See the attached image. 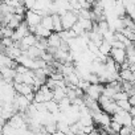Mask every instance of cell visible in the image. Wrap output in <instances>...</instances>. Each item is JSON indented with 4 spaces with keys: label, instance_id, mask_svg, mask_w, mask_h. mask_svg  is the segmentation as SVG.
Segmentation results:
<instances>
[{
    "label": "cell",
    "instance_id": "obj_13",
    "mask_svg": "<svg viewBox=\"0 0 135 135\" xmlns=\"http://www.w3.org/2000/svg\"><path fill=\"white\" fill-rule=\"evenodd\" d=\"M119 80H120V81L132 82V81H134V76H132V73H131L130 69H120V70H119Z\"/></svg>",
    "mask_w": 135,
    "mask_h": 135
},
{
    "label": "cell",
    "instance_id": "obj_8",
    "mask_svg": "<svg viewBox=\"0 0 135 135\" xmlns=\"http://www.w3.org/2000/svg\"><path fill=\"white\" fill-rule=\"evenodd\" d=\"M46 42H48V48H56V49H58L60 45H61V42H62V40H61V37H60V35L57 32H52L50 36L46 38Z\"/></svg>",
    "mask_w": 135,
    "mask_h": 135
},
{
    "label": "cell",
    "instance_id": "obj_5",
    "mask_svg": "<svg viewBox=\"0 0 135 135\" xmlns=\"http://www.w3.org/2000/svg\"><path fill=\"white\" fill-rule=\"evenodd\" d=\"M110 57L120 66L123 62L127 61V54H126V49L122 48H113L110 52Z\"/></svg>",
    "mask_w": 135,
    "mask_h": 135
},
{
    "label": "cell",
    "instance_id": "obj_15",
    "mask_svg": "<svg viewBox=\"0 0 135 135\" xmlns=\"http://www.w3.org/2000/svg\"><path fill=\"white\" fill-rule=\"evenodd\" d=\"M111 49H113V46H111V44L110 42H107V41H102V44L99 45V53L101 54H103V56H110V52H111Z\"/></svg>",
    "mask_w": 135,
    "mask_h": 135
},
{
    "label": "cell",
    "instance_id": "obj_16",
    "mask_svg": "<svg viewBox=\"0 0 135 135\" xmlns=\"http://www.w3.org/2000/svg\"><path fill=\"white\" fill-rule=\"evenodd\" d=\"M45 106H46V110L50 113V114H56V113H60V107H58V103L56 101H48L45 102Z\"/></svg>",
    "mask_w": 135,
    "mask_h": 135
},
{
    "label": "cell",
    "instance_id": "obj_7",
    "mask_svg": "<svg viewBox=\"0 0 135 135\" xmlns=\"http://www.w3.org/2000/svg\"><path fill=\"white\" fill-rule=\"evenodd\" d=\"M0 73H2L3 78H4L7 82H9V84H13V82H15V76H16L15 68L3 66V68H0Z\"/></svg>",
    "mask_w": 135,
    "mask_h": 135
},
{
    "label": "cell",
    "instance_id": "obj_2",
    "mask_svg": "<svg viewBox=\"0 0 135 135\" xmlns=\"http://www.w3.org/2000/svg\"><path fill=\"white\" fill-rule=\"evenodd\" d=\"M103 86L102 84H90V86L85 90V95L91 98V99H95L98 101L99 97L102 95V91H103Z\"/></svg>",
    "mask_w": 135,
    "mask_h": 135
},
{
    "label": "cell",
    "instance_id": "obj_20",
    "mask_svg": "<svg viewBox=\"0 0 135 135\" xmlns=\"http://www.w3.org/2000/svg\"><path fill=\"white\" fill-rule=\"evenodd\" d=\"M128 102H130V105H131L132 107H135V93L130 95V98H128Z\"/></svg>",
    "mask_w": 135,
    "mask_h": 135
},
{
    "label": "cell",
    "instance_id": "obj_3",
    "mask_svg": "<svg viewBox=\"0 0 135 135\" xmlns=\"http://www.w3.org/2000/svg\"><path fill=\"white\" fill-rule=\"evenodd\" d=\"M41 19L42 17L36 11H33V9H28L25 12V16H24V21L28 24V27H37V25H40L41 24Z\"/></svg>",
    "mask_w": 135,
    "mask_h": 135
},
{
    "label": "cell",
    "instance_id": "obj_22",
    "mask_svg": "<svg viewBox=\"0 0 135 135\" xmlns=\"http://www.w3.org/2000/svg\"><path fill=\"white\" fill-rule=\"evenodd\" d=\"M0 15H3V3H0Z\"/></svg>",
    "mask_w": 135,
    "mask_h": 135
},
{
    "label": "cell",
    "instance_id": "obj_12",
    "mask_svg": "<svg viewBox=\"0 0 135 135\" xmlns=\"http://www.w3.org/2000/svg\"><path fill=\"white\" fill-rule=\"evenodd\" d=\"M52 19H53V32L60 33L61 31H64L62 23H61V16L58 13H53L52 15Z\"/></svg>",
    "mask_w": 135,
    "mask_h": 135
},
{
    "label": "cell",
    "instance_id": "obj_9",
    "mask_svg": "<svg viewBox=\"0 0 135 135\" xmlns=\"http://www.w3.org/2000/svg\"><path fill=\"white\" fill-rule=\"evenodd\" d=\"M23 21H24V16H23V15L13 13L12 17H11V20H9V23L7 24V27H9V28H12V29L15 31V29H16Z\"/></svg>",
    "mask_w": 135,
    "mask_h": 135
},
{
    "label": "cell",
    "instance_id": "obj_23",
    "mask_svg": "<svg viewBox=\"0 0 135 135\" xmlns=\"http://www.w3.org/2000/svg\"><path fill=\"white\" fill-rule=\"evenodd\" d=\"M53 2H57V0H53Z\"/></svg>",
    "mask_w": 135,
    "mask_h": 135
},
{
    "label": "cell",
    "instance_id": "obj_21",
    "mask_svg": "<svg viewBox=\"0 0 135 135\" xmlns=\"http://www.w3.org/2000/svg\"><path fill=\"white\" fill-rule=\"evenodd\" d=\"M53 135H68V134H66V132H64V131H60V130H57V131H56Z\"/></svg>",
    "mask_w": 135,
    "mask_h": 135
},
{
    "label": "cell",
    "instance_id": "obj_19",
    "mask_svg": "<svg viewBox=\"0 0 135 135\" xmlns=\"http://www.w3.org/2000/svg\"><path fill=\"white\" fill-rule=\"evenodd\" d=\"M128 98H130L128 93H126V91H123V90L118 91V93L114 95V101H122V99H128Z\"/></svg>",
    "mask_w": 135,
    "mask_h": 135
},
{
    "label": "cell",
    "instance_id": "obj_14",
    "mask_svg": "<svg viewBox=\"0 0 135 135\" xmlns=\"http://www.w3.org/2000/svg\"><path fill=\"white\" fill-rule=\"evenodd\" d=\"M41 25L49 31L53 32V19H52V15H46V16H42L41 19Z\"/></svg>",
    "mask_w": 135,
    "mask_h": 135
},
{
    "label": "cell",
    "instance_id": "obj_11",
    "mask_svg": "<svg viewBox=\"0 0 135 135\" xmlns=\"http://www.w3.org/2000/svg\"><path fill=\"white\" fill-rule=\"evenodd\" d=\"M66 97V88H54L53 89V101L57 103Z\"/></svg>",
    "mask_w": 135,
    "mask_h": 135
},
{
    "label": "cell",
    "instance_id": "obj_4",
    "mask_svg": "<svg viewBox=\"0 0 135 135\" xmlns=\"http://www.w3.org/2000/svg\"><path fill=\"white\" fill-rule=\"evenodd\" d=\"M28 33H31L29 32V27H28V24L25 23V21H23L15 31H13V36L11 37L15 42H19V41H21Z\"/></svg>",
    "mask_w": 135,
    "mask_h": 135
},
{
    "label": "cell",
    "instance_id": "obj_10",
    "mask_svg": "<svg viewBox=\"0 0 135 135\" xmlns=\"http://www.w3.org/2000/svg\"><path fill=\"white\" fill-rule=\"evenodd\" d=\"M50 33H52V31L44 28L41 24L37 25V27H36V31H35V35H36L37 38H48V37L50 36Z\"/></svg>",
    "mask_w": 135,
    "mask_h": 135
},
{
    "label": "cell",
    "instance_id": "obj_6",
    "mask_svg": "<svg viewBox=\"0 0 135 135\" xmlns=\"http://www.w3.org/2000/svg\"><path fill=\"white\" fill-rule=\"evenodd\" d=\"M13 89L17 94L20 95H29L32 93H35L33 90V86L32 85H28V84H19V82H13Z\"/></svg>",
    "mask_w": 135,
    "mask_h": 135
},
{
    "label": "cell",
    "instance_id": "obj_18",
    "mask_svg": "<svg viewBox=\"0 0 135 135\" xmlns=\"http://www.w3.org/2000/svg\"><path fill=\"white\" fill-rule=\"evenodd\" d=\"M109 127H110V128H111L115 134H119V131H120V128H122V124H120V123H118L117 120L111 119V122H110Z\"/></svg>",
    "mask_w": 135,
    "mask_h": 135
},
{
    "label": "cell",
    "instance_id": "obj_17",
    "mask_svg": "<svg viewBox=\"0 0 135 135\" xmlns=\"http://www.w3.org/2000/svg\"><path fill=\"white\" fill-rule=\"evenodd\" d=\"M117 102V105H118V107L119 109H122V110H124V111H130L131 110V105H130V102H128V99H122V101H115Z\"/></svg>",
    "mask_w": 135,
    "mask_h": 135
},
{
    "label": "cell",
    "instance_id": "obj_1",
    "mask_svg": "<svg viewBox=\"0 0 135 135\" xmlns=\"http://www.w3.org/2000/svg\"><path fill=\"white\" fill-rule=\"evenodd\" d=\"M78 21V15L73 11H68L66 13H64L61 16V23H62V28L65 31L68 29H72L73 25Z\"/></svg>",
    "mask_w": 135,
    "mask_h": 135
}]
</instances>
